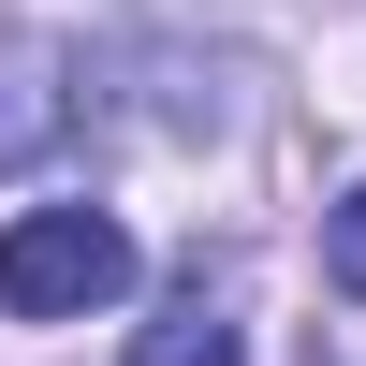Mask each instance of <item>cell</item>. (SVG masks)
<instances>
[{
	"instance_id": "cell-1",
	"label": "cell",
	"mask_w": 366,
	"mask_h": 366,
	"mask_svg": "<svg viewBox=\"0 0 366 366\" xmlns=\"http://www.w3.org/2000/svg\"><path fill=\"white\" fill-rule=\"evenodd\" d=\"M132 293V234L103 220V205H29V220H0V308L15 322H88Z\"/></svg>"
},
{
	"instance_id": "cell-2",
	"label": "cell",
	"mask_w": 366,
	"mask_h": 366,
	"mask_svg": "<svg viewBox=\"0 0 366 366\" xmlns=\"http://www.w3.org/2000/svg\"><path fill=\"white\" fill-rule=\"evenodd\" d=\"M74 132V44L59 29H0V176H29Z\"/></svg>"
},
{
	"instance_id": "cell-3",
	"label": "cell",
	"mask_w": 366,
	"mask_h": 366,
	"mask_svg": "<svg viewBox=\"0 0 366 366\" xmlns=\"http://www.w3.org/2000/svg\"><path fill=\"white\" fill-rule=\"evenodd\" d=\"M132 366H249V337H234V322L205 308V293H176V308L132 337Z\"/></svg>"
},
{
	"instance_id": "cell-4",
	"label": "cell",
	"mask_w": 366,
	"mask_h": 366,
	"mask_svg": "<svg viewBox=\"0 0 366 366\" xmlns=\"http://www.w3.org/2000/svg\"><path fill=\"white\" fill-rule=\"evenodd\" d=\"M322 279H337V293H366V176L322 205Z\"/></svg>"
}]
</instances>
